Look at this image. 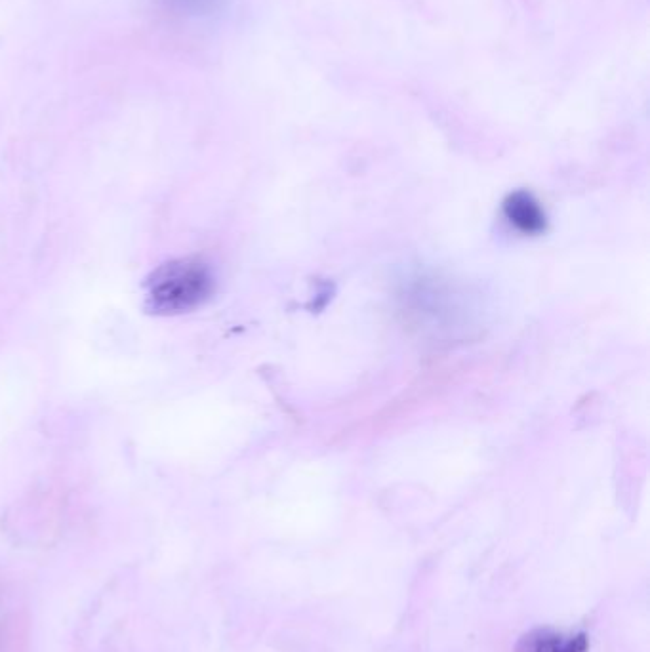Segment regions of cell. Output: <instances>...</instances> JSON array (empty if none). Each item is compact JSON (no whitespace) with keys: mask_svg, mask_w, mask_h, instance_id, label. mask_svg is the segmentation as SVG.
<instances>
[{"mask_svg":"<svg viewBox=\"0 0 650 652\" xmlns=\"http://www.w3.org/2000/svg\"><path fill=\"white\" fill-rule=\"evenodd\" d=\"M212 290L214 279L203 262L172 260L149 277L145 306L155 315H182L203 306Z\"/></svg>","mask_w":650,"mask_h":652,"instance_id":"obj_1","label":"cell"},{"mask_svg":"<svg viewBox=\"0 0 650 652\" xmlns=\"http://www.w3.org/2000/svg\"><path fill=\"white\" fill-rule=\"evenodd\" d=\"M515 652H590V637L584 632L536 628L519 637Z\"/></svg>","mask_w":650,"mask_h":652,"instance_id":"obj_2","label":"cell"},{"mask_svg":"<svg viewBox=\"0 0 650 652\" xmlns=\"http://www.w3.org/2000/svg\"><path fill=\"white\" fill-rule=\"evenodd\" d=\"M504 214L509 224L521 233L538 235L546 229L544 208L527 191H517L509 195L504 203Z\"/></svg>","mask_w":650,"mask_h":652,"instance_id":"obj_3","label":"cell"}]
</instances>
